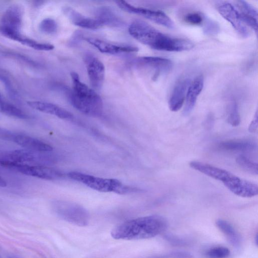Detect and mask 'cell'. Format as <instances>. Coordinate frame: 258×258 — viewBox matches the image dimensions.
I'll return each mask as SVG.
<instances>
[{"instance_id": "cell-25", "label": "cell", "mask_w": 258, "mask_h": 258, "mask_svg": "<svg viewBox=\"0 0 258 258\" xmlns=\"http://www.w3.org/2000/svg\"><path fill=\"white\" fill-rule=\"evenodd\" d=\"M97 17L104 22L105 25H109L111 27H117L121 23V21L117 16L107 8H101Z\"/></svg>"}, {"instance_id": "cell-12", "label": "cell", "mask_w": 258, "mask_h": 258, "mask_svg": "<svg viewBox=\"0 0 258 258\" xmlns=\"http://www.w3.org/2000/svg\"><path fill=\"white\" fill-rule=\"evenodd\" d=\"M3 136L25 149L40 152H50L53 150L50 145L29 135L7 132L3 134Z\"/></svg>"}, {"instance_id": "cell-17", "label": "cell", "mask_w": 258, "mask_h": 258, "mask_svg": "<svg viewBox=\"0 0 258 258\" xmlns=\"http://www.w3.org/2000/svg\"><path fill=\"white\" fill-rule=\"evenodd\" d=\"M204 85L203 75H200L191 82L185 99V105L183 111L185 116L189 115L193 110L198 97L202 92Z\"/></svg>"}, {"instance_id": "cell-28", "label": "cell", "mask_w": 258, "mask_h": 258, "mask_svg": "<svg viewBox=\"0 0 258 258\" xmlns=\"http://www.w3.org/2000/svg\"><path fill=\"white\" fill-rule=\"evenodd\" d=\"M39 28L41 32L45 34L52 35L57 32L58 25L55 20L48 18L41 22Z\"/></svg>"}, {"instance_id": "cell-23", "label": "cell", "mask_w": 258, "mask_h": 258, "mask_svg": "<svg viewBox=\"0 0 258 258\" xmlns=\"http://www.w3.org/2000/svg\"><path fill=\"white\" fill-rule=\"evenodd\" d=\"M0 113L20 119L29 118L27 114L10 103L4 100L1 96H0Z\"/></svg>"}, {"instance_id": "cell-2", "label": "cell", "mask_w": 258, "mask_h": 258, "mask_svg": "<svg viewBox=\"0 0 258 258\" xmlns=\"http://www.w3.org/2000/svg\"><path fill=\"white\" fill-rule=\"evenodd\" d=\"M168 226L165 218L151 215L128 220L116 227L112 236L116 240H140L156 237Z\"/></svg>"}, {"instance_id": "cell-24", "label": "cell", "mask_w": 258, "mask_h": 258, "mask_svg": "<svg viewBox=\"0 0 258 258\" xmlns=\"http://www.w3.org/2000/svg\"><path fill=\"white\" fill-rule=\"evenodd\" d=\"M216 225L222 233L227 237L229 241L233 245H238L240 243V238L235 228L228 222L218 219Z\"/></svg>"}, {"instance_id": "cell-30", "label": "cell", "mask_w": 258, "mask_h": 258, "mask_svg": "<svg viewBox=\"0 0 258 258\" xmlns=\"http://www.w3.org/2000/svg\"><path fill=\"white\" fill-rule=\"evenodd\" d=\"M238 6L241 13L258 18V12L257 10L250 4L244 1L238 2Z\"/></svg>"}, {"instance_id": "cell-32", "label": "cell", "mask_w": 258, "mask_h": 258, "mask_svg": "<svg viewBox=\"0 0 258 258\" xmlns=\"http://www.w3.org/2000/svg\"><path fill=\"white\" fill-rule=\"evenodd\" d=\"M258 127V113L257 112L253 121L251 122L249 127V131L253 133H255L257 131Z\"/></svg>"}, {"instance_id": "cell-29", "label": "cell", "mask_w": 258, "mask_h": 258, "mask_svg": "<svg viewBox=\"0 0 258 258\" xmlns=\"http://www.w3.org/2000/svg\"><path fill=\"white\" fill-rule=\"evenodd\" d=\"M206 255L209 258H227L230 255V251L226 247L218 246L208 250Z\"/></svg>"}, {"instance_id": "cell-11", "label": "cell", "mask_w": 258, "mask_h": 258, "mask_svg": "<svg viewBox=\"0 0 258 258\" xmlns=\"http://www.w3.org/2000/svg\"><path fill=\"white\" fill-rule=\"evenodd\" d=\"M86 65L90 84L95 90L100 89L104 86L106 68L104 64L97 58L89 54L86 56Z\"/></svg>"}, {"instance_id": "cell-13", "label": "cell", "mask_w": 258, "mask_h": 258, "mask_svg": "<svg viewBox=\"0 0 258 258\" xmlns=\"http://www.w3.org/2000/svg\"><path fill=\"white\" fill-rule=\"evenodd\" d=\"M221 15L228 21L236 32L242 37L247 38L250 36V31L243 21L240 12L233 5L224 3L217 8Z\"/></svg>"}, {"instance_id": "cell-27", "label": "cell", "mask_w": 258, "mask_h": 258, "mask_svg": "<svg viewBox=\"0 0 258 258\" xmlns=\"http://www.w3.org/2000/svg\"><path fill=\"white\" fill-rule=\"evenodd\" d=\"M204 33L208 36H215L219 32L220 27L218 24L214 20L204 17L202 24Z\"/></svg>"}, {"instance_id": "cell-22", "label": "cell", "mask_w": 258, "mask_h": 258, "mask_svg": "<svg viewBox=\"0 0 258 258\" xmlns=\"http://www.w3.org/2000/svg\"><path fill=\"white\" fill-rule=\"evenodd\" d=\"M228 123L233 127H238L241 123V117L236 100L231 98L228 102L226 109Z\"/></svg>"}, {"instance_id": "cell-1", "label": "cell", "mask_w": 258, "mask_h": 258, "mask_svg": "<svg viewBox=\"0 0 258 258\" xmlns=\"http://www.w3.org/2000/svg\"><path fill=\"white\" fill-rule=\"evenodd\" d=\"M129 33L135 40L152 49L167 51H183L194 46L190 40L165 35L146 22L136 20L129 28Z\"/></svg>"}, {"instance_id": "cell-19", "label": "cell", "mask_w": 258, "mask_h": 258, "mask_svg": "<svg viewBox=\"0 0 258 258\" xmlns=\"http://www.w3.org/2000/svg\"><path fill=\"white\" fill-rule=\"evenodd\" d=\"M139 62L142 65L154 70V77H157L161 74L169 72L172 68V63L171 60L161 57H142L140 59Z\"/></svg>"}, {"instance_id": "cell-9", "label": "cell", "mask_w": 258, "mask_h": 258, "mask_svg": "<svg viewBox=\"0 0 258 258\" xmlns=\"http://www.w3.org/2000/svg\"><path fill=\"white\" fill-rule=\"evenodd\" d=\"M116 3L118 7L125 12L141 16L170 29L174 28L172 20L162 11L134 6L125 1H118Z\"/></svg>"}, {"instance_id": "cell-14", "label": "cell", "mask_w": 258, "mask_h": 258, "mask_svg": "<svg viewBox=\"0 0 258 258\" xmlns=\"http://www.w3.org/2000/svg\"><path fill=\"white\" fill-rule=\"evenodd\" d=\"M191 82L187 75L180 77L176 81L169 102V108L172 112H177L183 107Z\"/></svg>"}, {"instance_id": "cell-4", "label": "cell", "mask_w": 258, "mask_h": 258, "mask_svg": "<svg viewBox=\"0 0 258 258\" xmlns=\"http://www.w3.org/2000/svg\"><path fill=\"white\" fill-rule=\"evenodd\" d=\"M72 90L70 101L72 106L82 113L91 117L101 116L103 111V102L95 91L83 83L80 76L71 72Z\"/></svg>"}, {"instance_id": "cell-16", "label": "cell", "mask_w": 258, "mask_h": 258, "mask_svg": "<svg viewBox=\"0 0 258 258\" xmlns=\"http://www.w3.org/2000/svg\"><path fill=\"white\" fill-rule=\"evenodd\" d=\"M63 11L72 22L79 27L95 30L102 28L105 25L104 22L97 17H86L71 8H64Z\"/></svg>"}, {"instance_id": "cell-26", "label": "cell", "mask_w": 258, "mask_h": 258, "mask_svg": "<svg viewBox=\"0 0 258 258\" xmlns=\"http://www.w3.org/2000/svg\"><path fill=\"white\" fill-rule=\"evenodd\" d=\"M236 162L245 171L253 174H258V164L250 160L244 155H240L236 159Z\"/></svg>"}, {"instance_id": "cell-5", "label": "cell", "mask_w": 258, "mask_h": 258, "mask_svg": "<svg viewBox=\"0 0 258 258\" xmlns=\"http://www.w3.org/2000/svg\"><path fill=\"white\" fill-rule=\"evenodd\" d=\"M67 176L98 192H114L123 195L139 191L137 188L124 185L116 179L101 178L75 172H69Z\"/></svg>"}, {"instance_id": "cell-21", "label": "cell", "mask_w": 258, "mask_h": 258, "mask_svg": "<svg viewBox=\"0 0 258 258\" xmlns=\"http://www.w3.org/2000/svg\"><path fill=\"white\" fill-rule=\"evenodd\" d=\"M5 37L37 50L49 51L55 48L53 44L38 42L23 36L20 33L10 34Z\"/></svg>"}, {"instance_id": "cell-18", "label": "cell", "mask_w": 258, "mask_h": 258, "mask_svg": "<svg viewBox=\"0 0 258 258\" xmlns=\"http://www.w3.org/2000/svg\"><path fill=\"white\" fill-rule=\"evenodd\" d=\"M32 109L45 114L55 116L61 119L71 120L74 118L73 115L67 110L51 103L31 101L28 102Z\"/></svg>"}, {"instance_id": "cell-33", "label": "cell", "mask_w": 258, "mask_h": 258, "mask_svg": "<svg viewBox=\"0 0 258 258\" xmlns=\"http://www.w3.org/2000/svg\"><path fill=\"white\" fill-rule=\"evenodd\" d=\"M7 186V182L6 180L1 176H0V187H5Z\"/></svg>"}, {"instance_id": "cell-10", "label": "cell", "mask_w": 258, "mask_h": 258, "mask_svg": "<svg viewBox=\"0 0 258 258\" xmlns=\"http://www.w3.org/2000/svg\"><path fill=\"white\" fill-rule=\"evenodd\" d=\"M24 8L21 4H13L4 12L1 21L0 32L5 36L20 33L23 23Z\"/></svg>"}, {"instance_id": "cell-3", "label": "cell", "mask_w": 258, "mask_h": 258, "mask_svg": "<svg viewBox=\"0 0 258 258\" xmlns=\"http://www.w3.org/2000/svg\"><path fill=\"white\" fill-rule=\"evenodd\" d=\"M189 165L192 169L219 180L230 191L238 196L251 198L258 194L257 184L242 179L227 171L197 161H192Z\"/></svg>"}, {"instance_id": "cell-31", "label": "cell", "mask_w": 258, "mask_h": 258, "mask_svg": "<svg viewBox=\"0 0 258 258\" xmlns=\"http://www.w3.org/2000/svg\"><path fill=\"white\" fill-rule=\"evenodd\" d=\"M205 16L197 12L190 13L185 17V20L190 24L199 25H202Z\"/></svg>"}, {"instance_id": "cell-6", "label": "cell", "mask_w": 258, "mask_h": 258, "mask_svg": "<svg viewBox=\"0 0 258 258\" xmlns=\"http://www.w3.org/2000/svg\"><path fill=\"white\" fill-rule=\"evenodd\" d=\"M53 207L55 213L67 222L80 226H86L89 223L88 213L79 205L58 201L53 203Z\"/></svg>"}, {"instance_id": "cell-20", "label": "cell", "mask_w": 258, "mask_h": 258, "mask_svg": "<svg viewBox=\"0 0 258 258\" xmlns=\"http://www.w3.org/2000/svg\"><path fill=\"white\" fill-rule=\"evenodd\" d=\"M217 147L224 151L246 152L255 150L257 145L247 140H230L220 142Z\"/></svg>"}, {"instance_id": "cell-15", "label": "cell", "mask_w": 258, "mask_h": 258, "mask_svg": "<svg viewBox=\"0 0 258 258\" xmlns=\"http://www.w3.org/2000/svg\"><path fill=\"white\" fill-rule=\"evenodd\" d=\"M86 40L101 53L104 54L117 55L125 53H136L139 50L136 46L116 44L96 38H87Z\"/></svg>"}, {"instance_id": "cell-8", "label": "cell", "mask_w": 258, "mask_h": 258, "mask_svg": "<svg viewBox=\"0 0 258 258\" xmlns=\"http://www.w3.org/2000/svg\"><path fill=\"white\" fill-rule=\"evenodd\" d=\"M0 166L19 172L46 180H57L64 176L60 171L44 166H32L10 162H3Z\"/></svg>"}, {"instance_id": "cell-7", "label": "cell", "mask_w": 258, "mask_h": 258, "mask_svg": "<svg viewBox=\"0 0 258 258\" xmlns=\"http://www.w3.org/2000/svg\"><path fill=\"white\" fill-rule=\"evenodd\" d=\"M44 153L25 149L0 153V164L10 162L32 166H44L48 160Z\"/></svg>"}]
</instances>
